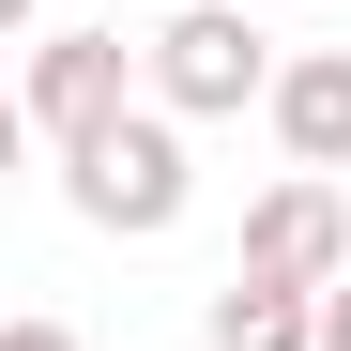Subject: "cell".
<instances>
[{
	"label": "cell",
	"mask_w": 351,
	"mask_h": 351,
	"mask_svg": "<svg viewBox=\"0 0 351 351\" xmlns=\"http://www.w3.org/2000/svg\"><path fill=\"white\" fill-rule=\"evenodd\" d=\"M245 275L336 290V275H351V199H336V184H275V199H260V229H245Z\"/></svg>",
	"instance_id": "obj_3"
},
{
	"label": "cell",
	"mask_w": 351,
	"mask_h": 351,
	"mask_svg": "<svg viewBox=\"0 0 351 351\" xmlns=\"http://www.w3.org/2000/svg\"><path fill=\"white\" fill-rule=\"evenodd\" d=\"M0 351H77V336H62V321H16V336H0Z\"/></svg>",
	"instance_id": "obj_8"
},
{
	"label": "cell",
	"mask_w": 351,
	"mask_h": 351,
	"mask_svg": "<svg viewBox=\"0 0 351 351\" xmlns=\"http://www.w3.org/2000/svg\"><path fill=\"white\" fill-rule=\"evenodd\" d=\"M31 123H46V138L123 123V31H46V62H31Z\"/></svg>",
	"instance_id": "obj_4"
},
{
	"label": "cell",
	"mask_w": 351,
	"mask_h": 351,
	"mask_svg": "<svg viewBox=\"0 0 351 351\" xmlns=\"http://www.w3.org/2000/svg\"><path fill=\"white\" fill-rule=\"evenodd\" d=\"M321 351H351V275H336V290H321Z\"/></svg>",
	"instance_id": "obj_7"
},
{
	"label": "cell",
	"mask_w": 351,
	"mask_h": 351,
	"mask_svg": "<svg viewBox=\"0 0 351 351\" xmlns=\"http://www.w3.org/2000/svg\"><path fill=\"white\" fill-rule=\"evenodd\" d=\"M153 77H168V107H245L275 62H260L245 0H199V16H168V31H153Z\"/></svg>",
	"instance_id": "obj_2"
},
{
	"label": "cell",
	"mask_w": 351,
	"mask_h": 351,
	"mask_svg": "<svg viewBox=\"0 0 351 351\" xmlns=\"http://www.w3.org/2000/svg\"><path fill=\"white\" fill-rule=\"evenodd\" d=\"M214 351H321V306L290 275H229L214 290Z\"/></svg>",
	"instance_id": "obj_5"
},
{
	"label": "cell",
	"mask_w": 351,
	"mask_h": 351,
	"mask_svg": "<svg viewBox=\"0 0 351 351\" xmlns=\"http://www.w3.org/2000/svg\"><path fill=\"white\" fill-rule=\"evenodd\" d=\"M77 214L92 229H168L184 214V138L168 123H92L77 138Z\"/></svg>",
	"instance_id": "obj_1"
},
{
	"label": "cell",
	"mask_w": 351,
	"mask_h": 351,
	"mask_svg": "<svg viewBox=\"0 0 351 351\" xmlns=\"http://www.w3.org/2000/svg\"><path fill=\"white\" fill-rule=\"evenodd\" d=\"M275 123H290L306 168H351V62H290L275 77Z\"/></svg>",
	"instance_id": "obj_6"
}]
</instances>
